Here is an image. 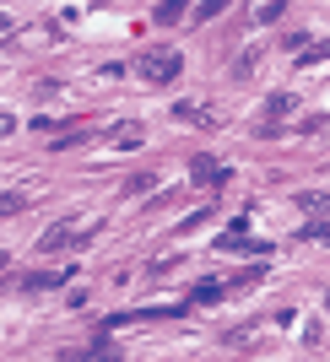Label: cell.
Here are the masks:
<instances>
[{"label":"cell","instance_id":"1","mask_svg":"<svg viewBox=\"0 0 330 362\" xmlns=\"http://www.w3.org/2000/svg\"><path fill=\"white\" fill-rule=\"evenodd\" d=\"M98 238V222H60L38 238V255H71V249H87Z\"/></svg>","mask_w":330,"mask_h":362},{"label":"cell","instance_id":"2","mask_svg":"<svg viewBox=\"0 0 330 362\" xmlns=\"http://www.w3.org/2000/svg\"><path fill=\"white\" fill-rule=\"evenodd\" d=\"M135 71H141V81H152V87H173L184 71V54H173V49H147L141 60H135Z\"/></svg>","mask_w":330,"mask_h":362},{"label":"cell","instance_id":"3","mask_svg":"<svg viewBox=\"0 0 330 362\" xmlns=\"http://www.w3.org/2000/svg\"><path fill=\"white\" fill-rule=\"evenodd\" d=\"M292 103H298L292 92H271V98H266V119H260V136H276V124L292 114Z\"/></svg>","mask_w":330,"mask_h":362},{"label":"cell","instance_id":"4","mask_svg":"<svg viewBox=\"0 0 330 362\" xmlns=\"http://www.w3.org/2000/svg\"><path fill=\"white\" fill-rule=\"evenodd\" d=\"M65 362H120V346H114L108 335H98V341H92L87 351H71Z\"/></svg>","mask_w":330,"mask_h":362},{"label":"cell","instance_id":"5","mask_svg":"<svg viewBox=\"0 0 330 362\" xmlns=\"http://www.w3.org/2000/svg\"><path fill=\"white\" fill-rule=\"evenodd\" d=\"M65 276H71V271H33L22 287H33V292H60V287H65Z\"/></svg>","mask_w":330,"mask_h":362},{"label":"cell","instance_id":"6","mask_svg":"<svg viewBox=\"0 0 330 362\" xmlns=\"http://www.w3.org/2000/svg\"><path fill=\"white\" fill-rule=\"evenodd\" d=\"M190 173H195V184H227V168H217L211 157H195V163H190Z\"/></svg>","mask_w":330,"mask_h":362},{"label":"cell","instance_id":"7","mask_svg":"<svg viewBox=\"0 0 330 362\" xmlns=\"http://www.w3.org/2000/svg\"><path fill=\"white\" fill-rule=\"evenodd\" d=\"M287 6H292V0H255V22H266V28H271V22H282Z\"/></svg>","mask_w":330,"mask_h":362},{"label":"cell","instance_id":"8","mask_svg":"<svg viewBox=\"0 0 330 362\" xmlns=\"http://www.w3.org/2000/svg\"><path fill=\"white\" fill-rule=\"evenodd\" d=\"M173 119H184V124H200V130H206V124H217V119H211V114H206L200 103H173Z\"/></svg>","mask_w":330,"mask_h":362},{"label":"cell","instance_id":"9","mask_svg":"<svg viewBox=\"0 0 330 362\" xmlns=\"http://www.w3.org/2000/svg\"><path fill=\"white\" fill-rule=\"evenodd\" d=\"M298 206L309 211V222H314V216H330V195H319V189H303Z\"/></svg>","mask_w":330,"mask_h":362},{"label":"cell","instance_id":"10","mask_svg":"<svg viewBox=\"0 0 330 362\" xmlns=\"http://www.w3.org/2000/svg\"><path fill=\"white\" fill-rule=\"evenodd\" d=\"M217 298H227L222 281H195V287H190V303H217Z\"/></svg>","mask_w":330,"mask_h":362},{"label":"cell","instance_id":"11","mask_svg":"<svg viewBox=\"0 0 330 362\" xmlns=\"http://www.w3.org/2000/svg\"><path fill=\"white\" fill-rule=\"evenodd\" d=\"M184 11H190V0H163V6H157V11H152V16H157L163 28H173V22H179Z\"/></svg>","mask_w":330,"mask_h":362},{"label":"cell","instance_id":"12","mask_svg":"<svg viewBox=\"0 0 330 362\" xmlns=\"http://www.w3.org/2000/svg\"><path fill=\"white\" fill-rule=\"evenodd\" d=\"M141 141H147V130H141V124H114V146H141Z\"/></svg>","mask_w":330,"mask_h":362},{"label":"cell","instance_id":"13","mask_svg":"<svg viewBox=\"0 0 330 362\" xmlns=\"http://www.w3.org/2000/svg\"><path fill=\"white\" fill-rule=\"evenodd\" d=\"M330 60V38H319V44H303V60L298 65H325Z\"/></svg>","mask_w":330,"mask_h":362},{"label":"cell","instance_id":"14","mask_svg":"<svg viewBox=\"0 0 330 362\" xmlns=\"http://www.w3.org/2000/svg\"><path fill=\"white\" fill-rule=\"evenodd\" d=\"M303 238H314V243H330V216H314V222L303 227Z\"/></svg>","mask_w":330,"mask_h":362},{"label":"cell","instance_id":"15","mask_svg":"<svg viewBox=\"0 0 330 362\" xmlns=\"http://www.w3.org/2000/svg\"><path fill=\"white\" fill-rule=\"evenodd\" d=\"M147 189H157V179H152V173H135V179H125V195H147Z\"/></svg>","mask_w":330,"mask_h":362},{"label":"cell","instance_id":"16","mask_svg":"<svg viewBox=\"0 0 330 362\" xmlns=\"http://www.w3.org/2000/svg\"><path fill=\"white\" fill-rule=\"evenodd\" d=\"M227 6H233V0H200V16H195V22H211V16H222Z\"/></svg>","mask_w":330,"mask_h":362},{"label":"cell","instance_id":"17","mask_svg":"<svg viewBox=\"0 0 330 362\" xmlns=\"http://www.w3.org/2000/svg\"><path fill=\"white\" fill-rule=\"evenodd\" d=\"M325 303H330V298H325Z\"/></svg>","mask_w":330,"mask_h":362}]
</instances>
